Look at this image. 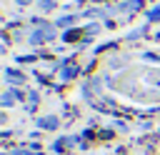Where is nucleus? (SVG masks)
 I'll use <instances>...</instances> for the list:
<instances>
[{
  "instance_id": "1",
  "label": "nucleus",
  "mask_w": 160,
  "mask_h": 155,
  "mask_svg": "<svg viewBox=\"0 0 160 155\" xmlns=\"http://www.w3.org/2000/svg\"><path fill=\"white\" fill-rule=\"evenodd\" d=\"M40 125L48 128V130H52V128H58V120L55 118H45V120H40Z\"/></svg>"
}]
</instances>
